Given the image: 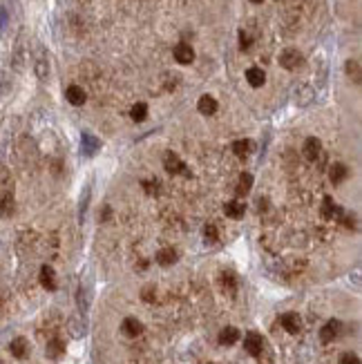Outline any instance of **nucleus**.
Segmentation results:
<instances>
[{"mask_svg":"<svg viewBox=\"0 0 362 364\" xmlns=\"http://www.w3.org/2000/svg\"><path fill=\"white\" fill-rule=\"evenodd\" d=\"M293 101L295 105H299V108H306V105H311L313 101H315V90H313L311 85H297L293 92Z\"/></svg>","mask_w":362,"mask_h":364,"instance_id":"obj_1","label":"nucleus"},{"mask_svg":"<svg viewBox=\"0 0 362 364\" xmlns=\"http://www.w3.org/2000/svg\"><path fill=\"white\" fill-rule=\"evenodd\" d=\"M244 349L248 351L253 358H262V351H264V340H262V335L259 333H246V337H244Z\"/></svg>","mask_w":362,"mask_h":364,"instance_id":"obj_2","label":"nucleus"},{"mask_svg":"<svg viewBox=\"0 0 362 364\" xmlns=\"http://www.w3.org/2000/svg\"><path fill=\"white\" fill-rule=\"evenodd\" d=\"M98 150H101V141H98L92 132H83V134H80V152H83L85 157H94Z\"/></svg>","mask_w":362,"mask_h":364,"instance_id":"obj_3","label":"nucleus"},{"mask_svg":"<svg viewBox=\"0 0 362 364\" xmlns=\"http://www.w3.org/2000/svg\"><path fill=\"white\" fill-rule=\"evenodd\" d=\"M280 65L284 69H297L302 65V54L297 50H293V47H289V50H284L280 54Z\"/></svg>","mask_w":362,"mask_h":364,"instance_id":"obj_4","label":"nucleus"},{"mask_svg":"<svg viewBox=\"0 0 362 364\" xmlns=\"http://www.w3.org/2000/svg\"><path fill=\"white\" fill-rule=\"evenodd\" d=\"M163 168L170 172V175H188L186 163H183L174 152H168V154L163 157Z\"/></svg>","mask_w":362,"mask_h":364,"instance_id":"obj_5","label":"nucleus"},{"mask_svg":"<svg viewBox=\"0 0 362 364\" xmlns=\"http://www.w3.org/2000/svg\"><path fill=\"white\" fill-rule=\"evenodd\" d=\"M174 61H177L179 65H190L192 61H195V50H192L188 43H179V45L174 47Z\"/></svg>","mask_w":362,"mask_h":364,"instance_id":"obj_6","label":"nucleus"},{"mask_svg":"<svg viewBox=\"0 0 362 364\" xmlns=\"http://www.w3.org/2000/svg\"><path fill=\"white\" fill-rule=\"evenodd\" d=\"M302 154L308 159V161H315V159L322 154V143H320V139H315V136H308V139L304 141Z\"/></svg>","mask_w":362,"mask_h":364,"instance_id":"obj_7","label":"nucleus"},{"mask_svg":"<svg viewBox=\"0 0 362 364\" xmlns=\"http://www.w3.org/2000/svg\"><path fill=\"white\" fill-rule=\"evenodd\" d=\"M338 331H340V322H338V319H331V322H326L324 326L320 328L322 344H329V342H333L335 335H338Z\"/></svg>","mask_w":362,"mask_h":364,"instance_id":"obj_8","label":"nucleus"},{"mask_svg":"<svg viewBox=\"0 0 362 364\" xmlns=\"http://www.w3.org/2000/svg\"><path fill=\"white\" fill-rule=\"evenodd\" d=\"M280 324L286 328V333H290V335L299 333V328H302V324H299V317L295 313H284L280 317Z\"/></svg>","mask_w":362,"mask_h":364,"instance_id":"obj_9","label":"nucleus"},{"mask_svg":"<svg viewBox=\"0 0 362 364\" xmlns=\"http://www.w3.org/2000/svg\"><path fill=\"white\" fill-rule=\"evenodd\" d=\"M65 99L70 101L72 105H83L87 96H85V90H83L80 85H70V87L65 90Z\"/></svg>","mask_w":362,"mask_h":364,"instance_id":"obj_10","label":"nucleus"},{"mask_svg":"<svg viewBox=\"0 0 362 364\" xmlns=\"http://www.w3.org/2000/svg\"><path fill=\"white\" fill-rule=\"evenodd\" d=\"M36 76L40 81H47V76H49V61L43 50H38V56H36Z\"/></svg>","mask_w":362,"mask_h":364,"instance_id":"obj_11","label":"nucleus"},{"mask_svg":"<svg viewBox=\"0 0 362 364\" xmlns=\"http://www.w3.org/2000/svg\"><path fill=\"white\" fill-rule=\"evenodd\" d=\"M344 69H347V76L351 78L356 85H360V81H362V69H360V61H356V59H349L347 61V65H344Z\"/></svg>","mask_w":362,"mask_h":364,"instance_id":"obj_12","label":"nucleus"},{"mask_svg":"<svg viewBox=\"0 0 362 364\" xmlns=\"http://www.w3.org/2000/svg\"><path fill=\"white\" fill-rule=\"evenodd\" d=\"M197 110H199L201 114H206V117H210V114L217 112V101H215L210 94H204L199 99V103H197Z\"/></svg>","mask_w":362,"mask_h":364,"instance_id":"obj_13","label":"nucleus"},{"mask_svg":"<svg viewBox=\"0 0 362 364\" xmlns=\"http://www.w3.org/2000/svg\"><path fill=\"white\" fill-rule=\"evenodd\" d=\"M40 284H43L47 291H54V288H56V273H54L52 266H43V268H40Z\"/></svg>","mask_w":362,"mask_h":364,"instance_id":"obj_14","label":"nucleus"},{"mask_svg":"<svg viewBox=\"0 0 362 364\" xmlns=\"http://www.w3.org/2000/svg\"><path fill=\"white\" fill-rule=\"evenodd\" d=\"M246 81L253 87H262L264 81H266V74H264L262 67H250V69H246Z\"/></svg>","mask_w":362,"mask_h":364,"instance_id":"obj_15","label":"nucleus"},{"mask_svg":"<svg viewBox=\"0 0 362 364\" xmlns=\"http://www.w3.org/2000/svg\"><path fill=\"white\" fill-rule=\"evenodd\" d=\"M237 340H239V331L235 326H226L219 333V344H223V346H232Z\"/></svg>","mask_w":362,"mask_h":364,"instance_id":"obj_16","label":"nucleus"},{"mask_svg":"<svg viewBox=\"0 0 362 364\" xmlns=\"http://www.w3.org/2000/svg\"><path fill=\"white\" fill-rule=\"evenodd\" d=\"M123 333L128 337H137V335H141L143 333V324L139 322V319H134V317H128L123 322Z\"/></svg>","mask_w":362,"mask_h":364,"instance_id":"obj_17","label":"nucleus"},{"mask_svg":"<svg viewBox=\"0 0 362 364\" xmlns=\"http://www.w3.org/2000/svg\"><path fill=\"white\" fill-rule=\"evenodd\" d=\"M331 181H333V183H342L344 179H347L349 177V168L344 166V163H333V166H331Z\"/></svg>","mask_w":362,"mask_h":364,"instance_id":"obj_18","label":"nucleus"},{"mask_svg":"<svg viewBox=\"0 0 362 364\" xmlns=\"http://www.w3.org/2000/svg\"><path fill=\"white\" fill-rule=\"evenodd\" d=\"M244 203L239 201H228L226 206H223V215L230 217V219H239V217H244Z\"/></svg>","mask_w":362,"mask_h":364,"instance_id":"obj_19","label":"nucleus"},{"mask_svg":"<svg viewBox=\"0 0 362 364\" xmlns=\"http://www.w3.org/2000/svg\"><path fill=\"white\" fill-rule=\"evenodd\" d=\"M67 326H70V333L74 337H83L85 333H87V326H85V322L80 317H70V322H67Z\"/></svg>","mask_w":362,"mask_h":364,"instance_id":"obj_20","label":"nucleus"},{"mask_svg":"<svg viewBox=\"0 0 362 364\" xmlns=\"http://www.w3.org/2000/svg\"><path fill=\"white\" fill-rule=\"evenodd\" d=\"M9 351H11L13 358H25L27 355V340L25 337H16V340H11Z\"/></svg>","mask_w":362,"mask_h":364,"instance_id":"obj_21","label":"nucleus"},{"mask_svg":"<svg viewBox=\"0 0 362 364\" xmlns=\"http://www.w3.org/2000/svg\"><path fill=\"white\" fill-rule=\"evenodd\" d=\"M156 261H159L161 266H172L174 261H177V252H174L172 248H161V250L156 252Z\"/></svg>","mask_w":362,"mask_h":364,"instance_id":"obj_22","label":"nucleus"},{"mask_svg":"<svg viewBox=\"0 0 362 364\" xmlns=\"http://www.w3.org/2000/svg\"><path fill=\"white\" fill-rule=\"evenodd\" d=\"M63 351H65V344H63L58 337H54V340H49L47 342V355L52 360H58L63 355Z\"/></svg>","mask_w":362,"mask_h":364,"instance_id":"obj_23","label":"nucleus"},{"mask_svg":"<svg viewBox=\"0 0 362 364\" xmlns=\"http://www.w3.org/2000/svg\"><path fill=\"white\" fill-rule=\"evenodd\" d=\"M130 117H132V121H137V123L145 121V119H147V105L145 103L132 105V110H130Z\"/></svg>","mask_w":362,"mask_h":364,"instance_id":"obj_24","label":"nucleus"},{"mask_svg":"<svg viewBox=\"0 0 362 364\" xmlns=\"http://www.w3.org/2000/svg\"><path fill=\"white\" fill-rule=\"evenodd\" d=\"M89 295H92V293H89V288L80 284V288H78V308L83 310V313H87V308H89V300H92Z\"/></svg>","mask_w":362,"mask_h":364,"instance_id":"obj_25","label":"nucleus"},{"mask_svg":"<svg viewBox=\"0 0 362 364\" xmlns=\"http://www.w3.org/2000/svg\"><path fill=\"white\" fill-rule=\"evenodd\" d=\"M250 150H253V143H250L248 139L235 141V143H232V152H235L237 157H246V154H250Z\"/></svg>","mask_w":362,"mask_h":364,"instance_id":"obj_26","label":"nucleus"},{"mask_svg":"<svg viewBox=\"0 0 362 364\" xmlns=\"http://www.w3.org/2000/svg\"><path fill=\"white\" fill-rule=\"evenodd\" d=\"M89 197H92V192H89V185H85V188H83V194H80V201H78V219H83L85 212H87Z\"/></svg>","mask_w":362,"mask_h":364,"instance_id":"obj_27","label":"nucleus"},{"mask_svg":"<svg viewBox=\"0 0 362 364\" xmlns=\"http://www.w3.org/2000/svg\"><path fill=\"white\" fill-rule=\"evenodd\" d=\"M13 215V199L11 194H4L0 199V217H11Z\"/></svg>","mask_w":362,"mask_h":364,"instance_id":"obj_28","label":"nucleus"},{"mask_svg":"<svg viewBox=\"0 0 362 364\" xmlns=\"http://www.w3.org/2000/svg\"><path fill=\"white\" fill-rule=\"evenodd\" d=\"M250 185H253V177H250L248 172H244V175L239 177V183H237V194H246L250 190Z\"/></svg>","mask_w":362,"mask_h":364,"instance_id":"obj_29","label":"nucleus"},{"mask_svg":"<svg viewBox=\"0 0 362 364\" xmlns=\"http://www.w3.org/2000/svg\"><path fill=\"white\" fill-rule=\"evenodd\" d=\"M322 215L326 217V219H331V217L340 215V208L333 203V199L331 197H324V210H322Z\"/></svg>","mask_w":362,"mask_h":364,"instance_id":"obj_30","label":"nucleus"},{"mask_svg":"<svg viewBox=\"0 0 362 364\" xmlns=\"http://www.w3.org/2000/svg\"><path fill=\"white\" fill-rule=\"evenodd\" d=\"M204 235H206V239H208V242H217V228H215L213 224H206V228H204Z\"/></svg>","mask_w":362,"mask_h":364,"instance_id":"obj_31","label":"nucleus"},{"mask_svg":"<svg viewBox=\"0 0 362 364\" xmlns=\"http://www.w3.org/2000/svg\"><path fill=\"white\" fill-rule=\"evenodd\" d=\"M9 87H11V85H9V78H7V74H4L2 69H0V96H4V94H7V92H9Z\"/></svg>","mask_w":362,"mask_h":364,"instance_id":"obj_32","label":"nucleus"},{"mask_svg":"<svg viewBox=\"0 0 362 364\" xmlns=\"http://www.w3.org/2000/svg\"><path fill=\"white\" fill-rule=\"evenodd\" d=\"M340 364H360V358L356 353H344L340 358Z\"/></svg>","mask_w":362,"mask_h":364,"instance_id":"obj_33","label":"nucleus"},{"mask_svg":"<svg viewBox=\"0 0 362 364\" xmlns=\"http://www.w3.org/2000/svg\"><path fill=\"white\" fill-rule=\"evenodd\" d=\"M221 279H223V288H228V291H235V277H232L230 273L223 275Z\"/></svg>","mask_w":362,"mask_h":364,"instance_id":"obj_34","label":"nucleus"},{"mask_svg":"<svg viewBox=\"0 0 362 364\" xmlns=\"http://www.w3.org/2000/svg\"><path fill=\"white\" fill-rule=\"evenodd\" d=\"M239 47H241V50H244V52L250 47V36H248V34H244V32L239 34Z\"/></svg>","mask_w":362,"mask_h":364,"instance_id":"obj_35","label":"nucleus"},{"mask_svg":"<svg viewBox=\"0 0 362 364\" xmlns=\"http://www.w3.org/2000/svg\"><path fill=\"white\" fill-rule=\"evenodd\" d=\"M4 23H7V11H4L2 7H0V29L4 27Z\"/></svg>","mask_w":362,"mask_h":364,"instance_id":"obj_36","label":"nucleus"},{"mask_svg":"<svg viewBox=\"0 0 362 364\" xmlns=\"http://www.w3.org/2000/svg\"><path fill=\"white\" fill-rule=\"evenodd\" d=\"M110 215H112V210H110V208H105V210H103V217H101V219L107 221V219H110Z\"/></svg>","mask_w":362,"mask_h":364,"instance_id":"obj_37","label":"nucleus"},{"mask_svg":"<svg viewBox=\"0 0 362 364\" xmlns=\"http://www.w3.org/2000/svg\"><path fill=\"white\" fill-rule=\"evenodd\" d=\"M250 2H255V5H259V2H264V0H250Z\"/></svg>","mask_w":362,"mask_h":364,"instance_id":"obj_38","label":"nucleus"},{"mask_svg":"<svg viewBox=\"0 0 362 364\" xmlns=\"http://www.w3.org/2000/svg\"><path fill=\"white\" fill-rule=\"evenodd\" d=\"M210 364H213V362H210Z\"/></svg>","mask_w":362,"mask_h":364,"instance_id":"obj_39","label":"nucleus"}]
</instances>
